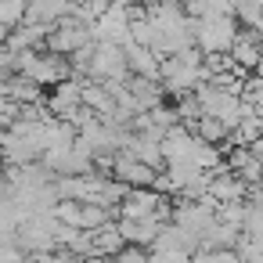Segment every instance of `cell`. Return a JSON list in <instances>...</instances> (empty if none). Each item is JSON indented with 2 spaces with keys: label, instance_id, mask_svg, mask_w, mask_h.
I'll return each instance as SVG.
<instances>
[{
  "label": "cell",
  "instance_id": "6da1fadb",
  "mask_svg": "<svg viewBox=\"0 0 263 263\" xmlns=\"http://www.w3.org/2000/svg\"><path fill=\"white\" fill-rule=\"evenodd\" d=\"M238 33H241L238 15H202V18H195V44L205 54H231Z\"/></svg>",
  "mask_w": 263,
  "mask_h": 263
},
{
  "label": "cell",
  "instance_id": "7a4b0ae2",
  "mask_svg": "<svg viewBox=\"0 0 263 263\" xmlns=\"http://www.w3.org/2000/svg\"><path fill=\"white\" fill-rule=\"evenodd\" d=\"M134 72H130V58H126V47L123 44H112V40H98L94 44V58H90V80H101V83H126Z\"/></svg>",
  "mask_w": 263,
  "mask_h": 263
},
{
  "label": "cell",
  "instance_id": "3957f363",
  "mask_svg": "<svg viewBox=\"0 0 263 263\" xmlns=\"http://www.w3.org/2000/svg\"><path fill=\"white\" fill-rule=\"evenodd\" d=\"M47 108H51L54 116H62V119H72V116L83 108V80H80V76H69V80H62L58 87H51Z\"/></svg>",
  "mask_w": 263,
  "mask_h": 263
},
{
  "label": "cell",
  "instance_id": "277c9868",
  "mask_svg": "<svg viewBox=\"0 0 263 263\" xmlns=\"http://www.w3.org/2000/svg\"><path fill=\"white\" fill-rule=\"evenodd\" d=\"M166 223H170V220H162V216H141V220H134V216H119V231H123V238H126L130 245H144V249L162 234Z\"/></svg>",
  "mask_w": 263,
  "mask_h": 263
},
{
  "label": "cell",
  "instance_id": "5b68a950",
  "mask_svg": "<svg viewBox=\"0 0 263 263\" xmlns=\"http://www.w3.org/2000/svg\"><path fill=\"white\" fill-rule=\"evenodd\" d=\"M116 177H119V180H126L130 187H148V184H155L159 170H155V166H148V162H144V159H137V155L119 152V155H116Z\"/></svg>",
  "mask_w": 263,
  "mask_h": 263
},
{
  "label": "cell",
  "instance_id": "8992f818",
  "mask_svg": "<svg viewBox=\"0 0 263 263\" xmlns=\"http://www.w3.org/2000/svg\"><path fill=\"white\" fill-rule=\"evenodd\" d=\"M72 0H29V18L26 22H44V26H58L62 18L72 15Z\"/></svg>",
  "mask_w": 263,
  "mask_h": 263
},
{
  "label": "cell",
  "instance_id": "52a82bcc",
  "mask_svg": "<svg viewBox=\"0 0 263 263\" xmlns=\"http://www.w3.org/2000/svg\"><path fill=\"white\" fill-rule=\"evenodd\" d=\"M126 245H130V241L123 238L119 223H112V220L94 231V256H98V259H112V256H119Z\"/></svg>",
  "mask_w": 263,
  "mask_h": 263
},
{
  "label": "cell",
  "instance_id": "ba28073f",
  "mask_svg": "<svg viewBox=\"0 0 263 263\" xmlns=\"http://www.w3.org/2000/svg\"><path fill=\"white\" fill-rule=\"evenodd\" d=\"M191 130H195L198 137L213 141V144H220V141H227V137H231V126H227L223 119L209 116V112H202V119H195V123H191Z\"/></svg>",
  "mask_w": 263,
  "mask_h": 263
},
{
  "label": "cell",
  "instance_id": "9c48e42d",
  "mask_svg": "<svg viewBox=\"0 0 263 263\" xmlns=\"http://www.w3.org/2000/svg\"><path fill=\"white\" fill-rule=\"evenodd\" d=\"M26 18H29V0H0V26H4V33L18 29Z\"/></svg>",
  "mask_w": 263,
  "mask_h": 263
},
{
  "label": "cell",
  "instance_id": "30bf717a",
  "mask_svg": "<svg viewBox=\"0 0 263 263\" xmlns=\"http://www.w3.org/2000/svg\"><path fill=\"white\" fill-rule=\"evenodd\" d=\"M216 220H223V223H231V227L245 231V220H249V202H245V198H238V202H220V205H216Z\"/></svg>",
  "mask_w": 263,
  "mask_h": 263
},
{
  "label": "cell",
  "instance_id": "8fae6325",
  "mask_svg": "<svg viewBox=\"0 0 263 263\" xmlns=\"http://www.w3.org/2000/svg\"><path fill=\"white\" fill-rule=\"evenodd\" d=\"M191 263H245V259H241V252L234 245V249H198L191 256Z\"/></svg>",
  "mask_w": 263,
  "mask_h": 263
},
{
  "label": "cell",
  "instance_id": "7c38bea8",
  "mask_svg": "<svg viewBox=\"0 0 263 263\" xmlns=\"http://www.w3.org/2000/svg\"><path fill=\"white\" fill-rule=\"evenodd\" d=\"M0 263H29V252L18 241H4V249H0Z\"/></svg>",
  "mask_w": 263,
  "mask_h": 263
}]
</instances>
